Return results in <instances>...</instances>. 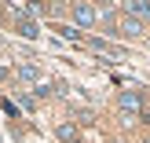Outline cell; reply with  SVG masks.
<instances>
[{
    "mask_svg": "<svg viewBox=\"0 0 150 143\" xmlns=\"http://www.w3.org/2000/svg\"><path fill=\"white\" fill-rule=\"evenodd\" d=\"M55 33L66 37V41H81V29H77V26H55Z\"/></svg>",
    "mask_w": 150,
    "mask_h": 143,
    "instance_id": "obj_7",
    "label": "cell"
},
{
    "mask_svg": "<svg viewBox=\"0 0 150 143\" xmlns=\"http://www.w3.org/2000/svg\"><path fill=\"white\" fill-rule=\"evenodd\" d=\"M15 29H18V37H26V41H37V37H40V26H37L33 18H29V22H18Z\"/></svg>",
    "mask_w": 150,
    "mask_h": 143,
    "instance_id": "obj_5",
    "label": "cell"
},
{
    "mask_svg": "<svg viewBox=\"0 0 150 143\" xmlns=\"http://www.w3.org/2000/svg\"><path fill=\"white\" fill-rule=\"evenodd\" d=\"M117 103H121V110H125L128 117L143 110V95H139V92H132V88H128V92H121V95H117Z\"/></svg>",
    "mask_w": 150,
    "mask_h": 143,
    "instance_id": "obj_2",
    "label": "cell"
},
{
    "mask_svg": "<svg viewBox=\"0 0 150 143\" xmlns=\"http://www.w3.org/2000/svg\"><path fill=\"white\" fill-rule=\"evenodd\" d=\"M4 77H7V66H0V81H4Z\"/></svg>",
    "mask_w": 150,
    "mask_h": 143,
    "instance_id": "obj_9",
    "label": "cell"
},
{
    "mask_svg": "<svg viewBox=\"0 0 150 143\" xmlns=\"http://www.w3.org/2000/svg\"><path fill=\"white\" fill-rule=\"evenodd\" d=\"M73 22H77V26H95V22H99V11H95L92 4H73Z\"/></svg>",
    "mask_w": 150,
    "mask_h": 143,
    "instance_id": "obj_1",
    "label": "cell"
},
{
    "mask_svg": "<svg viewBox=\"0 0 150 143\" xmlns=\"http://www.w3.org/2000/svg\"><path fill=\"white\" fill-rule=\"evenodd\" d=\"M0 18H4V11H0Z\"/></svg>",
    "mask_w": 150,
    "mask_h": 143,
    "instance_id": "obj_10",
    "label": "cell"
},
{
    "mask_svg": "<svg viewBox=\"0 0 150 143\" xmlns=\"http://www.w3.org/2000/svg\"><path fill=\"white\" fill-rule=\"evenodd\" d=\"M125 15H128V18H136V22L150 18V0H128V4H125Z\"/></svg>",
    "mask_w": 150,
    "mask_h": 143,
    "instance_id": "obj_3",
    "label": "cell"
},
{
    "mask_svg": "<svg viewBox=\"0 0 150 143\" xmlns=\"http://www.w3.org/2000/svg\"><path fill=\"white\" fill-rule=\"evenodd\" d=\"M146 143H150V139H146Z\"/></svg>",
    "mask_w": 150,
    "mask_h": 143,
    "instance_id": "obj_11",
    "label": "cell"
},
{
    "mask_svg": "<svg viewBox=\"0 0 150 143\" xmlns=\"http://www.w3.org/2000/svg\"><path fill=\"white\" fill-rule=\"evenodd\" d=\"M114 29H117L121 37H139V33H143V22H136V18H128V15H125V18L114 22Z\"/></svg>",
    "mask_w": 150,
    "mask_h": 143,
    "instance_id": "obj_4",
    "label": "cell"
},
{
    "mask_svg": "<svg viewBox=\"0 0 150 143\" xmlns=\"http://www.w3.org/2000/svg\"><path fill=\"white\" fill-rule=\"evenodd\" d=\"M59 139H66V143H77V129H73V125H59Z\"/></svg>",
    "mask_w": 150,
    "mask_h": 143,
    "instance_id": "obj_8",
    "label": "cell"
},
{
    "mask_svg": "<svg viewBox=\"0 0 150 143\" xmlns=\"http://www.w3.org/2000/svg\"><path fill=\"white\" fill-rule=\"evenodd\" d=\"M18 77H22V81H40V70H37L33 63H22V66H18Z\"/></svg>",
    "mask_w": 150,
    "mask_h": 143,
    "instance_id": "obj_6",
    "label": "cell"
}]
</instances>
